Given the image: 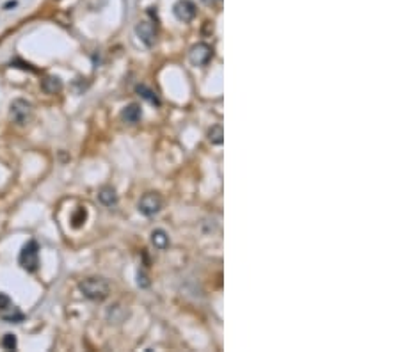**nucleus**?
<instances>
[{"instance_id": "a211bd4d", "label": "nucleus", "mask_w": 400, "mask_h": 352, "mask_svg": "<svg viewBox=\"0 0 400 352\" xmlns=\"http://www.w3.org/2000/svg\"><path fill=\"white\" fill-rule=\"evenodd\" d=\"M139 286H142V288L149 286V281H148V278H146V274H139Z\"/></svg>"}, {"instance_id": "dca6fc26", "label": "nucleus", "mask_w": 400, "mask_h": 352, "mask_svg": "<svg viewBox=\"0 0 400 352\" xmlns=\"http://www.w3.org/2000/svg\"><path fill=\"white\" fill-rule=\"evenodd\" d=\"M2 344H4V347L5 349H9V351H14V349H16V336L14 335H11V333H9V335H5L4 336V342H2Z\"/></svg>"}, {"instance_id": "9d476101", "label": "nucleus", "mask_w": 400, "mask_h": 352, "mask_svg": "<svg viewBox=\"0 0 400 352\" xmlns=\"http://www.w3.org/2000/svg\"><path fill=\"white\" fill-rule=\"evenodd\" d=\"M41 89L47 94H56L63 89V82H61L59 76H47V78L41 82Z\"/></svg>"}, {"instance_id": "7ed1b4c3", "label": "nucleus", "mask_w": 400, "mask_h": 352, "mask_svg": "<svg viewBox=\"0 0 400 352\" xmlns=\"http://www.w3.org/2000/svg\"><path fill=\"white\" fill-rule=\"evenodd\" d=\"M32 105H30V102H27V100H21V98H18V100H14L13 103H11V119H13L14 123L18 125H27L32 119Z\"/></svg>"}, {"instance_id": "6ab92c4d", "label": "nucleus", "mask_w": 400, "mask_h": 352, "mask_svg": "<svg viewBox=\"0 0 400 352\" xmlns=\"http://www.w3.org/2000/svg\"><path fill=\"white\" fill-rule=\"evenodd\" d=\"M16 5H18V2H16V0H13V2H7V4H5V9L9 11L11 7H16Z\"/></svg>"}, {"instance_id": "f3484780", "label": "nucleus", "mask_w": 400, "mask_h": 352, "mask_svg": "<svg viewBox=\"0 0 400 352\" xmlns=\"http://www.w3.org/2000/svg\"><path fill=\"white\" fill-rule=\"evenodd\" d=\"M9 308H11V299H9V295L0 293V311L9 310Z\"/></svg>"}, {"instance_id": "f03ea898", "label": "nucleus", "mask_w": 400, "mask_h": 352, "mask_svg": "<svg viewBox=\"0 0 400 352\" xmlns=\"http://www.w3.org/2000/svg\"><path fill=\"white\" fill-rule=\"evenodd\" d=\"M20 265L27 272H36L39 267V246L36 240H29L21 247L20 253Z\"/></svg>"}, {"instance_id": "9b49d317", "label": "nucleus", "mask_w": 400, "mask_h": 352, "mask_svg": "<svg viewBox=\"0 0 400 352\" xmlns=\"http://www.w3.org/2000/svg\"><path fill=\"white\" fill-rule=\"evenodd\" d=\"M151 242H153V246L157 249H166L169 246V237L164 229H155L153 233H151Z\"/></svg>"}, {"instance_id": "f8f14e48", "label": "nucleus", "mask_w": 400, "mask_h": 352, "mask_svg": "<svg viewBox=\"0 0 400 352\" xmlns=\"http://www.w3.org/2000/svg\"><path fill=\"white\" fill-rule=\"evenodd\" d=\"M208 141L215 146H221L222 142H224V130H222L221 125H213V127L210 128V130H208Z\"/></svg>"}, {"instance_id": "0eeeda50", "label": "nucleus", "mask_w": 400, "mask_h": 352, "mask_svg": "<svg viewBox=\"0 0 400 352\" xmlns=\"http://www.w3.org/2000/svg\"><path fill=\"white\" fill-rule=\"evenodd\" d=\"M173 13L180 21H191L196 16V5L192 4L191 0H178L173 7Z\"/></svg>"}, {"instance_id": "6e6552de", "label": "nucleus", "mask_w": 400, "mask_h": 352, "mask_svg": "<svg viewBox=\"0 0 400 352\" xmlns=\"http://www.w3.org/2000/svg\"><path fill=\"white\" fill-rule=\"evenodd\" d=\"M140 116H142V111H140V107L137 105V103H130V105H127L123 109V112H121V118H123V121H127V123H137L140 119Z\"/></svg>"}, {"instance_id": "ddd939ff", "label": "nucleus", "mask_w": 400, "mask_h": 352, "mask_svg": "<svg viewBox=\"0 0 400 352\" xmlns=\"http://www.w3.org/2000/svg\"><path fill=\"white\" fill-rule=\"evenodd\" d=\"M137 93L144 98V100H148L149 103H153V105H160V100H158V96L151 89H148L146 85H137Z\"/></svg>"}, {"instance_id": "4468645a", "label": "nucleus", "mask_w": 400, "mask_h": 352, "mask_svg": "<svg viewBox=\"0 0 400 352\" xmlns=\"http://www.w3.org/2000/svg\"><path fill=\"white\" fill-rule=\"evenodd\" d=\"M11 310V313H5V311H2V318H4L5 322L9 324H18L23 320V313L21 311H18L16 308H9Z\"/></svg>"}, {"instance_id": "f257e3e1", "label": "nucleus", "mask_w": 400, "mask_h": 352, "mask_svg": "<svg viewBox=\"0 0 400 352\" xmlns=\"http://www.w3.org/2000/svg\"><path fill=\"white\" fill-rule=\"evenodd\" d=\"M78 290L82 292V295L91 299V301H103L109 297L111 284L103 278H87V280L78 283Z\"/></svg>"}, {"instance_id": "1a4fd4ad", "label": "nucleus", "mask_w": 400, "mask_h": 352, "mask_svg": "<svg viewBox=\"0 0 400 352\" xmlns=\"http://www.w3.org/2000/svg\"><path fill=\"white\" fill-rule=\"evenodd\" d=\"M98 200H100V203L105 205V207H114V205L118 203V194H116V191L112 187H103L98 192Z\"/></svg>"}, {"instance_id": "20e7f679", "label": "nucleus", "mask_w": 400, "mask_h": 352, "mask_svg": "<svg viewBox=\"0 0 400 352\" xmlns=\"http://www.w3.org/2000/svg\"><path fill=\"white\" fill-rule=\"evenodd\" d=\"M160 208H162V198L157 192H148L139 201V212L146 217H151L155 213H158Z\"/></svg>"}, {"instance_id": "423d86ee", "label": "nucleus", "mask_w": 400, "mask_h": 352, "mask_svg": "<svg viewBox=\"0 0 400 352\" xmlns=\"http://www.w3.org/2000/svg\"><path fill=\"white\" fill-rule=\"evenodd\" d=\"M135 32L146 47H153L155 41H157V30H155L153 23H149V21H140V23H137Z\"/></svg>"}, {"instance_id": "aec40b11", "label": "nucleus", "mask_w": 400, "mask_h": 352, "mask_svg": "<svg viewBox=\"0 0 400 352\" xmlns=\"http://www.w3.org/2000/svg\"><path fill=\"white\" fill-rule=\"evenodd\" d=\"M206 4H213V2H219V0H204Z\"/></svg>"}, {"instance_id": "39448f33", "label": "nucleus", "mask_w": 400, "mask_h": 352, "mask_svg": "<svg viewBox=\"0 0 400 352\" xmlns=\"http://www.w3.org/2000/svg\"><path fill=\"white\" fill-rule=\"evenodd\" d=\"M213 57V50L210 45L206 43H198L194 47L191 48L189 52V59H191L192 64H196V66H204V64H208V61Z\"/></svg>"}, {"instance_id": "2eb2a0df", "label": "nucleus", "mask_w": 400, "mask_h": 352, "mask_svg": "<svg viewBox=\"0 0 400 352\" xmlns=\"http://www.w3.org/2000/svg\"><path fill=\"white\" fill-rule=\"evenodd\" d=\"M85 217H87V212H85V208L84 207H78V210L75 212V215H73V219H71L73 226H75V228H80L82 222L85 221Z\"/></svg>"}]
</instances>
